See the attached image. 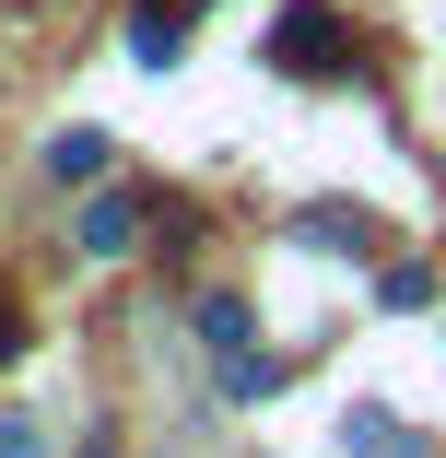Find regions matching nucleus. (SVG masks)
Segmentation results:
<instances>
[{
    "label": "nucleus",
    "instance_id": "nucleus-1",
    "mask_svg": "<svg viewBox=\"0 0 446 458\" xmlns=\"http://www.w3.org/2000/svg\"><path fill=\"white\" fill-rule=\"evenodd\" d=\"M271 71H294V82L341 71V13H329V0H294V13L271 24Z\"/></svg>",
    "mask_w": 446,
    "mask_h": 458
},
{
    "label": "nucleus",
    "instance_id": "nucleus-2",
    "mask_svg": "<svg viewBox=\"0 0 446 458\" xmlns=\"http://www.w3.org/2000/svg\"><path fill=\"white\" fill-rule=\"evenodd\" d=\"M130 59L141 71H176V59H189V0H141V13H130Z\"/></svg>",
    "mask_w": 446,
    "mask_h": 458
},
{
    "label": "nucleus",
    "instance_id": "nucleus-3",
    "mask_svg": "<svg viewBox=\"0 0 446 458\" xmlns=\"http://www.w3.org/2000/svg\"><path fill=\"white\" fill-rule=\"evenodd\" d=\"M130 235H141V200L130 189H106L95 212H82V259H130Z\"/></svg>",
    "mask_w": 446,
    "mask_h": 458
},
{
    "label": "nucleus",
    "instance_id": "nucleus-4",
    "mask_svg": "<svg viewBox=\"0 0 446 458\" xmlns=\"http://www.w3.org/2000/svg\"><path fill=\"white\" fill-rule=\"evenodd\" d=\"M106 153H118L106 130H59V141H47V176H59V189H95V176H106Z\"/></svg>",
    "mask_w": 446,
    "mask_h": 458
},
{
    "label": "nucleus",
    "instance_id": "nucleus-5",
    "mask_svg": "<svg viewBox=\"0 0 446 458\" xmlns=\"http://www.w3.org/2000/svg\"><path fill=\"white\" fill-rule=\"evenodd\" d=\"M341 435H352V446H365V458H423V446H411V435H400V423H388V411H352V423H341Z\"/></svg>",
    "mask_w": 446,
    "mask_h": 458
},
{
    "label": "nucleus",
    "instance_id": "nucleus-6",
    "mask_svg": "<svg viewBox=\"0 0 446 458\" xmlns=\"http://www.w3.org/2000/svg\"><path fill=\"white\" fill-rule=\"evenodd\" d=\"M200 341H212V352H247V306L212 294V306H200Z\"/></svg>",
    "mask_w": 446,
    "mask_h": 458
},
{
    "label": "nucleus",
    "instance_id": "nucleus-7",
    "mask_svg": "<svg viewBox=\"0 0 446 458\" xmlns=\"http://www.w3.org/2000/svg\"><path fill=\"white\" fill-rule=\"evenodd\" d=\"M294 235H306V247H365V212H306Z\"/></svg>",
    "mask_w": 446,
    "mask_h": 458
},
{
    "label": "nucleus",
    "instance_id": "nucleus-8",
    "mask_svg": "<svg viewBox=\"0 0 446 458\" xmlns=\"http://www.w3.org/2000/svg\"><path fill=\"white\" fill-rule=\"evenodd\" d=\"M13 352H24V306L0 294V364H13Z\"/></svg>",
    "mask_w": 446,
    "mask_h": 458
}]
</instances>
